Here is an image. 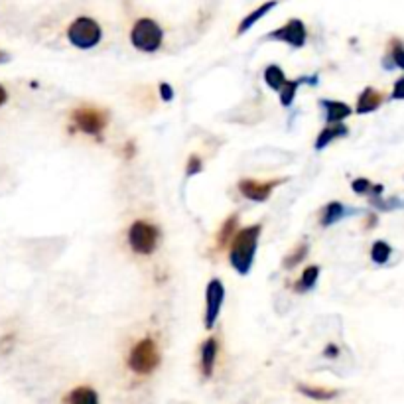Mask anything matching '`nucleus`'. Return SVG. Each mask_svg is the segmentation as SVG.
Returning a JSON list of instances; mask_svg holds the SVG:
<instances>
[{
	"instance_id": "nucleus-21",
	"label": "nucleus",
	"mask_w": 404,
	"mask_h": 404,
	"mask_svg": "<svg viewBox=\"0 0 404 404\" xmlns=\"http://www.w3.org/2000/svg\"><path fill=\"white\" fill-rule=\"evenodd\" d=\"M318 276H320V266H316V264H312L308 266L304 273H302V278H300V282L296 284V290L300 292H308L312 290L316 282H318Z\"/></svg>"
},
{
	"instance_id": "nucleus-7",
	"label": "nucleus",
	"mask_w": 404,
	"mask_h": 404,
	"mask_svg": "<svg viewBox=\"0 0 404 404\" xmlns=\"http://www.w3.org/2000/svg\"><path fill=\"white\" fill-rule=\"evenodd\" d=\"M225 302V286L219 278L209 280V284L205 288V328L213 330L215 323L219 320V314Z\"/></svg>"
},
{
	"instance_id": "nucleus-20",
	"label": "nucleus",
	"mask_w": 404,
	"mask_h": 404,
	"mask_svg": "<svg viewBox=\"0 0 404 404\" xmlns=\"http://www.w3.org/2000/svg\"><path fill=\"white\" fill-rule=\"evenodd\" d=\"M264 81H266V85H268L273 91H280V87H282L286 81V75L284 72H282V67H278V65H268V67L264 70Z\"/></svg>"
},
{
	"instance_id": "nucleus-14",
	"label": "nucleus",
	"mask_w": 404,
	"mask_h": 404,
	"mask_svg": "<svg viewBox=\"0 0 404 404\" xmlns=\"http://www.w3.org/2000/svg\"><path fill=\"white\" fill-rule=\"evenodd\" d=\"M320 105L325 108V119L328 122H341L351 115L349 105H345L341 101H332V99H321Z\"/></svg>"
},
{
	"instance_id": "nucleus-1",
	"label": "nucleus",
	"mask_w": 404,
	"mask_h": 404,
	"mask_svg": "<svg viewBox=\"0 0 404 404\" xmlns=\"http://www.w3.org/2000/svg\"><path fill=\"white\" fill-rule=\"evenodd\" d=\"M261 225H252L239 231L235 239L231 241V250H229V261L231 266L237 270L241 276H247L252 268L254 254L259 249V239H261Z\"/></svg>"
},
{
	"instance_id": "nucleus-13",
	"label": "nucleus",
	"mask_w": 404,
	"mask_h": 404,
	"mask_svg": "<svg viewBox=\"0 0 404 404\" xmlns=\"http://www.w3.org/2000/svg\"><path fill=\"white\" fill-rule=\"evenodd\" d=\"M347 132H349V129H347L345 124H341V122H330V127L320 132V136H318V140H316V150L321 152V150L328 148L333 140H337V138H341V136H347Z\"/></svg>"
},
{
	"instance_id": "nucleus-6",
	"label": "nucleus",
	"mask_w": 404,
	"mask_h": 404,
	"mask_svg": "<svg viewBox=\"0 0 404 404\" xmlns=\"http://www.w3.org/2000/svg\"><path fill=\"white\" fill-rule=\"evenodd\" d=\"M73 124L85 134H91V136H99L101 132L105 131L107 127L108 117L105 111L95 107H81L75 108L72 113Z\"/></svg>"
},
{
	"instance_id": "nucleus-10",
	"label": "nucleus",
	"mask_w": 404,
	"mask_h": 404,
	"mask_svg": "<svg viewBox=\"0 0 404 404\" xmlns=\"http://www.w3.org/2000/svg\"><path fill=\"white\" fill-rule=\"evenodd\" d=\"M217 353H219V344L215 337L205 339L202 345V357H200V371H202L203 380L211 379L215 371V363H217Z\"/></svg>"
},
{
	"instance_id": "nucleus-8",
	"label": "nucleus",
	"mask_w": 404,
	"mask_h": 404,
	"mask_svg": "<svg viewBox=\"0 0 404 404\" xmlns=\"http://www.w3.org/2000/svg\"><path fill=\"white\" fill-rule=\"evenodd\" d=\"M268 40H274V42H284L292 48H302L308 40V32H306V26L302 20L298 18H292L288 20L284 26L276 28L268 34Z\"/></svg>"
},
{
	"instance_id": "nucleus-23",
	"label": "nucleus",
	"mask_w": 404,
	"mask_h": 404,
	"mask_svg": "<svg viewBox=\"0 0 404 404\" xmlns=\"http://www.w3.org/2000/svg\"><path fill=\"white\" fill-rule=\"evenodd\" d=\"M298 89H300V81L298 79H290V81H284V85L280 87V103L284 107H290L294 103V97H296Z\"/></svg>"
},
{
	"instance_id": "nucleus-29",
	"label": "nucleus",
	"mask_w": 404,
	"mask_h": 404,
	"mask_svg": "<svg viewBox=\"0 0 404 404\" xmlns=\"http://www.w3.org/2000/svg\"><path fill=\"white\" fill-rule=\"evenodd\" d=\"M6 99H8V93H6V89H4V87L0 85V107H2L4 103H6Z\"/></svg>"
},
{
	"instance_id": "nucleus-11",
	"label": "nucleus",
	"mask_w": 404,
	"mask_h": 404,
	"mask_svg": "<svg viewBox=\"0 0 404 404\" xmlns=\"http://www.w3.org/2000/svg\"><path fill=\"white\" fill-rule=\"evenodd\" d=\"M382 101H385L382 93L375 91L373 87H367V89L359 95V99H357L355 113L357 115H369V113L377 111V108L382 105Z\"/></svg>"
},
{
	"instance_id": "nucleus-30",
	"label": "nucleus",
	"mask_w": 404,
	"mask_h": 404,
	"mask_svg": "<svg viewBox=\"0 0 404 404\" xmlns=\"http://www.w3.org/2000/svg\"><path fill=\"white\" fill-rule=\"evenodd\" d=\"M8 61H10V56H8L6 51L0 49V63H8Z\"/></svg>"
},
{
	"instance_id": "nucleus-19",
	"label": "nucleus",
	"mask_w": 404,
	"mask_h": 404,
	"mask_svg": "<svg viewBox=\"0 0 404 404\" xmlns=\"http://www.w3.org/2000/svg\"><path fill=\"white\" fill-rule=\"evenodd\" d=\"M347 213V209H345L344 205L339 202H332L328 207H325V211L321 215V225L323 227H332L335 225L337 221H341Z\"/></svg>"
},
{
	"instance_id": "nucleus-4",
	"label": "nucleus",
	"mask_w": 404,
	"mask_h": 404,
	"mask_svg": "<svg viewBox=\"0 0 404 404\" xmlns=\"http://www.w3.org/2000/svg\"><path fill=\"white\" fill-rule=\"evenodd\" d=\"M67 38H70V42L75 48L91 49L101 42L103 30H101L97 20L89 18V16H81V18L72 22L70 30H67Z\"/></svg>"
},
{
	"instance_id": "nucleus-15",
	"label": "nucleus",
	"mask_w": 404,
	"mask_h": 404,
	"mask_svg": "<svg viewBox=\"0 0 404 404\" xmlns=\"http://www.w3.org/2000/svg\"><path fill=\"white\" fill-rule=\"evenodd\" d=\"M239 227V217L237 215H231L227 219L223 227L219 229V235H217V247L219 249H225L227 245H231V241L235 239V233H237Z\"/></svg>"
},
{
	"instance_id": "nucleus-12",
	"label": "nucleus",
	"mask_w": 404,
	"mask_h": 404,
	"mask_svg": "<svg viewBox=\"0 0 404 404\" xmlns=\"http://www.w3.org/2000/svg\"><path fill=\"white\" fill-rule=\"evenodd\" d=\"M276 4H278V0H268V2H264V4H261L257 10H252L250 14H247L243 20H241V24H239L237 28V36H243L245 32H249L252 26L257 24L261 18H264L266 14L270 13L273 8H276Z\"/></svg>"
},
{
	"instance_id": "nucleus-18",
	"label": "nucleus",
	"mask_w": 404,
	"mask_h": 404,
	"mask_svg": "<svg viewBox=\"0 0 404 404\" xmlns=\"http://www.w3.org/2000/svg\"><path fill=\"white\" fill-rule=\"evenodd\" d=\"M298 391L302 392V394H306L308 398H314V401H332V398H335L339 394L335 389L309 387V385H298Z\"/></svg>"
},
{
	"instance_id": "nucleus-28",
	"label": "nucleus",
	"mask_w": 404,
	"mask_h": 404,
	"mask_svg": "<svg viewBox=\"0 0 404 404\" xmlns=\"http://www.w3.org/2000/svg\"><path fill=\"white\" fill-rule=\"evenodd\" d=\"M160 95H162V101L170 103V101L174 99V89H172V85L160 83Z\"/></svg>"
},
{
	"instance_id": "nucleus-24",
	"label": "nucleus",
	"mask_w": 404,
	"mask_h": 404,
	"mask_svg": "<svg viewBox=\"0 0 404 404\" xmlns=\"http://www.w3.org/2000/svg\"><path fill=\"white\" fill-rule=\"evenodd\" d=\"M351 188H353V191H355V193H359V195H373V193H382V186H375V184H371L367 178L353 179Z\"/></svg>"
},
{
	"instance_id": "nucleus-22",
	"label": "nucleus",
	"mask_w": 404,
	"mask_h": 404,
	"mask_svg": "<svg viewBox=\"0 0 404 404\" xmlns=\"http://www.w3.org/2000/svg\"><path fill=\"white\" fill-rule=\"evenodd\" d=\"M391 254L392 249L387 241H377V243H373V249H371V259H373V262L385 264V262H389Z\"/></svg>"
},
{
	"instance_id": "nucleus-9",
	"label": "nucleus",
	"mask_w": 404,
	"mask_h": 404,
	"mask_svg": "<svg viewBox=\"0 0 404 404\" xmlns=\"http://www.w3.org/2000/svg\"><path fill=\"white\" fill-rule=\"evenodd\" d=\"M280 184V179H270V181H257V179H241L239 181V191L250 200V202L262 203L270 197L273 190Z\"/></svg>"
},
{
	"instance_id": "nucleus-17",
	"label": "nucleus",
	"mask_w": 404,
	"mask_h": 404,
	"mask_svg": "<svg viewBox=\"0 0 404 404\" xmlns=\"http://www.w3.org/2000/svg\"><path fill=\"white\" fill-rule=\"evenodd\" d=\"M385 67H401L404 70V44L401 40H391V54L385 58Z\"/></svg>"
},
{
	"instance_id": "nucleus-2",
	"label": "nucleus",
	"mask_w": 404,
	"mask_h": 404,
	"mask_svg": "<svg viewBox=\"0 0 404 404\" xmlns=\"http://www.w3.org/2000/svg\"><path fill=\"white\" fill-rule=\"evenodd\" d=\"M131 42L134 48L144 54H154L164 42V32L152 18H140L132 26Z\"/></svg>"
},
{
	"instance_id": "nucleus-3",
	"label": "nucleus",
	"mask_w": 404,
	"mask_h": 404,
	"mask_svg": "<svg viewBox=\"0 0 404 404\" xmlns=\"http://www.w3.org/2000/svg\"><path fill=\"white\" fill-rule=\"evenodd\" d=\"M160 365V351L152 337H144L131 349L129 367L138 375H150Z\"/></svg>"
},
{
	"instance_id": "nucleus-26",
	"label": "nucleus",
	"mask_w": 404,
	"mask_h": 404,
	"mask_svg": "<svg viewBox=\"0 0 404 404\" xmlns=\"http://www.w3.org/2000/svg\"><path fill=\"white\" fill-rule=\"evenodd\" d=\"M203 170V160L200 156H190V160H188V166H186V174L188 176H195V174H200Z\"/></svg>"
},
{
	"instance_id": "nucleus-5",
	"label": "nucleus",
	"mask_w": 404,
	"mask_h": 404,
	"mask_svg": "<svg viewBox=\"0 0 404 404\" xmlns=\"http://www.w3.org/2000/svg\"><path fill=\"white\" fill-rule=\"evenodd\" d=\"M158 243V229L148 221H134L129 229V245L136 254H152Z\"/></svg>"
},
{
	"instance_id": "nucleus-16",
	"label": "nucleus",
	"mask_w": 404,
	"mask_h": 404,
	"mask_svg": "<svg viewBox=\"0 0 404 404\" xmlns=\"http://www.w3.org/2000/svg\"><path fill=\"white\" fill-rule=\"evenodd\" d=\"M65 403L72 404H97L99 403V396L91 387H77L73 389L67 396H65Z\"/></svg>"
},
{
	"instance_id": "nucleus-27",
	"label": "nucleus",
	"mask_w": 404,
	"mask_h": 404,
	"mask_svg": "<svg viewBox=\"0 0 404 404\" xmlns=\"http://www.w3.org/2000/svg\"><path fill=\"white\" fill-rule=\"evenodd\" d=\"M391 99H394V101H403L404 99V77H401V79L394 83V87H392Z\"/></svg>"
},
{
	"instance_id": "nucleus-25",
	"label": "nucleus",
	"mask_w": 404,
	"mask_h": 404,
	"mask_svg": "<svg viewBox=\"0 0 404 404\" xmlns=\"http://www.w3.org/2000/svg\"><path fill=\"white\" fill-rule=\"evenodd\" d=\"M308 250H309L308 243H302V245H298L296 249L292 250V252H290V254H288V257L284 259V268H288V270H290V268H294L298 262H302L304 259H306Z\"/></svg>"
}]
</instances>
